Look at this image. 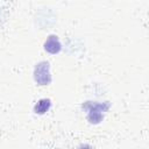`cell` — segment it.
I'll list each match as a JSON object with an SVG mask.
<instances>
[{"label": "cell", "mask_w": 149, "mask_h": 149, "mask_svg": "<svg viewBox=\"0 0 149 149\" xmlns=\"http://www.w3.org/2000/svg\"><path fill=\"white\" fill-rule=\"evenodd\" d=\"M48 65L49 64L44 62V63L38 64L37 68H36V72H35L36 76L35 77H36V80L38 83H41L42 85L49 83V80H50V78H49V66Z\"/></svg>", "instance_id": "cell-1"}, {"label": "cell", "mask_w": 149, "mask_h": 149, "mask_svg": "<svg viewBox=\"0 0 149 149\" xmlns=\"http://www.w3.org/2000/svg\"><path fill=\"white\" fill-rule=\"evenodd\" d=\"M49 106H50V101L49 100H47V99H43V100H41L37 105H36V113H44V112H47L48 111V108H49Z\"/></svg>", "instance_id": "cell-3"}, {"label": "cell", "mask_w": 149, "mask_h": 149, "mask_svg": "<svg viewBox=\"0 0 149 149\" xmlns=\"http://www.w3.org/2000/svg\"><path fill=\"white\" fill-rule=\"evenodd\" d=\"M45 49H47L48 51L52 52V54H55V52H57V51L59 50V43H58V41H57V38H56L55 36H51V37L47 41V43H45Z\"/></svg>", "instance_id": "cell-2"}]
</instances>
